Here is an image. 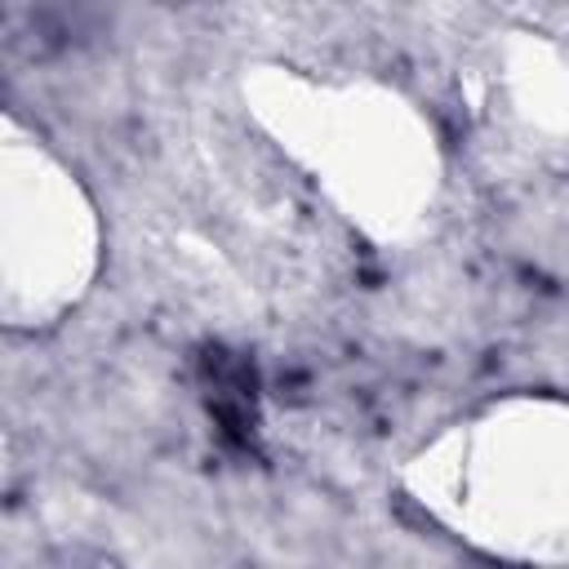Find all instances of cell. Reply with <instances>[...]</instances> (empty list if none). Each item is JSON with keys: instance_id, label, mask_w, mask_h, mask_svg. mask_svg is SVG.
<instances>
[{"instance_id": "cell-2", "label": "cell", "mask_w": 569, "mask_h": 569, "mask_svg": "<svg viewBox=\"0 0 569 569\" xmlns=\"http://www.w3.org/2000/svg\"><path fill=\"white\" fill-rule=\"evenodd\" d=\"M396 480L458 547L511 569H569V396H493L418 440Z\"/></svg>"}, {"instance_id": "cell-1", "label": "cell", "mask_w": 569, "mask_h": 569, "mask_svg": "<svg viewBox=\"0 0 569 569\" xmlns=\"http://www.w3.org/2000/svg\"><path fill=\"white\" fill-rule=\"evenodd\" d=\"M236 93L249 124L360 240L409 244L440 209L445 142L400 84L258 58L240 67Z\"/></svg>"}, {"instance_id": "cell-4", "label": "cell", "mask_w": 569, "mask_h": 569, "mask_svg": "<svg viewBox=\"0 0 569 569\" xmlns=\"http://www.w3.org/2000/svg\"><path fill=\"white\" fill-rule=\"evenodd\" d=\"M480 93L529 147L569 156V44L538 27H507L480 53Z\"/></svg>"}, {"instance_id": "cell-3", "label": "cell", "mask_w": 569, "mask_h": 569, "mask_svg": "<svg viewBox=\"0 0 569 569\" xmlns=\"http://www.w3.org/2000/svg\"><path fill=\"white\" fill-rule=\"evenodd\" d=\"M107 227L76 164L27 129L0 120V320L13 333L58 329L102 276Z\"/></svg>"}]
</instances>
